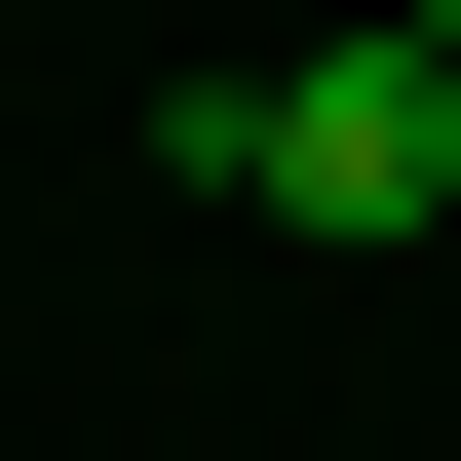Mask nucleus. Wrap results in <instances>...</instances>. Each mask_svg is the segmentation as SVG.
<instances>
[{
  "instance_id": "obj_2",
  "label": "nucleus",
  "mask_w": 461,
  "mask_h": 461,
  "mask_svg": "<svg viewBox=\"0 0 461 461\" xmlns=\"http://www.w3.org/2000/svg\"><path fill=\"white\" fill-rule=\"evenodd\" d=\"M384 39H423V77H461V0H384Z\"/></svg>"
},
{
  "instance_id": "obj_1",
  "label": "nucleus",
  "mask_w": 461,
  "mask_h": 461,
  "mask_svg": "<svg viewBox=\"0 0 461 461\" xmlns=\"http://www.w3.org/2000/svg\"><path fill=\"white\" fill-rule=\"evenodd\" d=\"M193 154L269 230H461V77L423 39H269V77H193Z\"/></svg>"
}]
</instances>
